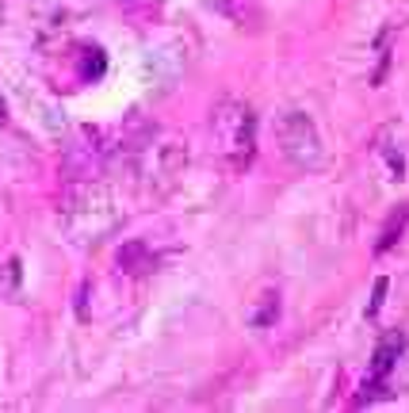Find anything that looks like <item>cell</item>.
<instances>
[{
    "label": "cell",
    "mask_w": 409,
    "mask_h": 413,
    "mask_svg": "<svg viewBox=\"0 0 409 413\" xmlns=\"http://www.w3.org/2000/svg\"><path fill=\"white\" fill-rule=\"evenodd\" d=\"M214 4L222 8V16H230V20H237L241 27H253L256 20H260L256 0H214Z\"/></svg>",
    "instance_id": "52a82bcc"
},
{
    "label": "cell",
    "mask_w": 409,
    "mask_h": 413,
    "mask_svg": "<svg viewBox=\"0 0 409 413\" xmlns=\"http://www.w3.org/2000/svg\"><path fill=\"white\" fill-rule=\"evenodd\" d=\"M386 276H379L375 279V291H371V303H367V318H379V310H383V303H386Z\"/></svg>",
    "instance_id": "30bf717a"
},
{
    "label": "cell",
    "mask_w": 409,
    "mask_h": 413,
    "mask_svg": "<svg viewBox=\"0 0 409 413\" xmlns=\"http://www.w3.org/2000/svg\"><path fill=\"white\" fill-rule=\"evenodd\" d=\"M119 272L122 276H130V279H138V276H146L149 268H154V252H149V245H142V241H130V245H122L119 249Z\"/></svg>",
    "instance_id": "3957f363"
},
{
    "label": "cell",
    "mask_w": 409,
    "mask_h": 413,
    "mask_svg": "<svg viewBox=\"0 0 409 413\" xmlns=\"http://www.w3.org/2000/svg\"><path fill=\"white\" fill-rule=\"evenodd\" d=\"M275 318H280V295H275V291H264V295H256V306H253L249 322L256 325V330H268Z\"/></svg>",
    "instance_id": "8992f818"
},
{
    "label": "cell",
    "mask_w": 409,
    "mask_h": 413,
    "mask_svg": "<svg viewBox=\"0 0 409 413\" xmlns=\"http://www.w3.org/2000/svg\"><path fill=\"white\" fill-rule=\"evenodd\" d=\"M275 142H280L283 153L302 168H313L321 161V134H318V127H313V119L302 115V111H283V115L275 119Z\"/></svg>",
    "instance_id": "7a4b0ae2"
},
{
    "label": "cell",
    "mask_w": 409,
    "mask_h": 413,
    "mask_svg": "<svg viewBox=\"0 0 409 413\" xmlns=\"http://www.w3.org/2000/svg\"><path fill=\"white\" fill-rule=\"evenodd\" d=\"M119 4H122V12H127L130 20H154L165 0H119Z\"/></svg>",
    "instance_id": "ba28073f"
},
{
    "label": "cell",
    "mask_w": 409,
    "mask_h": 413,
    "mask_svg": "<svg viewBox=\"0 0 409 413\" xmlns=\"http://www.w3.org/2000/svg\"><path fill=\"white\" fill-rule=\"evenodd\" d=\"M409 226V206H398V211H390V219L383 222V230H379V241H375V252H386L398 245V238L405 233Z\"/></svg>",
    "instance_id": "5b68a950"
},
{
    "label": "cell",
    "mask_w": 409,
    "mask_h": 413,
    "mask_svg": "<svg viewBox=\"0 0 409 413\" xmlns=\"http://www.w3.org/2000/svg\"><path fill=\"white\" fill-rule=\"evenodd\" d=\"M0 298L4 295H12L16 287H20V260H4V264H0Z\"/></svg>",
    "instance_id": "9c48e42d"
},
{
    "label": "cell",
    "mask_w": 409,
    "mask_h": 413,
    "mask_svg": "<svg viewBox=\"0 0 409 413\" xmlns=\"http://www.w3.org/2000/svg\"><path fill=\"white\" fill-rule=\"evenodd\" d=\"M398 352H402V337L390 333L386 341L375 349V360H371V387H375L379 379H386V375H390V368H394V360H398Z\"/></svg>",
    "instance_id": "277c9868"
},
{
    "label": "cell",
    "mask_w": 409,
    "mask_h": 413,
    "mask_svg": "<svg viewBox=\"0 0 409 413\" xmlns=\"http://www.w3.org/2000/svg\"><path fill=\"white\" fill-rule=\"evenodd\" d=\"M211 138H214V153L222 157V165L241 173L253 161V149H256L253 111L241 100H222L211 115Z\"/></svg>",
    "instance_id": "6da1fadb"
},
{
    "label": "cell",
    "mask_w": 409,
    "mask_h": 413,
    "mask_svg": "<svg viewBox=\"0 0 409 413\" xmlns=\"http://www.w3.org/2000/svg\"><path fill=\"white\" fill-rule=\"evenodd\" d=\"M0 127H8V103H4V96H0Z\"/></svg>",
    "instance_id": "8fae6325"
}]
</instances>
